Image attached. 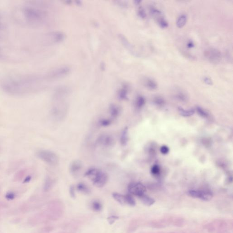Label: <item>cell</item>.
<instances>
[{
  "instance_id": "6da1fadb",
  "label": "cell",
  "mask_w": 233,
  "mask_h": 233,
  "mask_svg": "<svg viewBox=\"0 0 233 233\" xmlns=\"http://www.w3.org/2000/svg\"><path fill=\"white\" fill-rule=\"evenodd\" d=\"M46 79L50 80L47 74L42 76L31 74L10 75L0 80V87L11 95H25L36 91Z\"/></svg>"
},
{
  "instance_id": "7a4b0ae2",
  "label": "cell",
  "mask_w": 233,
  "mask_h": 233,
  "mask_svg": "<svg viewBox=\"0 0 233 233\" xmlns=\"http://www.w3.org/2000/svg\"><path fill=\"white\" fill-rule=\"evenodd\" d=\"M23 19L29 24L37 25L44 20V14L41 11L33 6H27L20 10Z\"/></svg>"
},
{
  "instance_id": "3957f363",
  "label": "cell",
  "mask_w": 233,
  "mask_h": 233,
  "mask_svg": "<svg viewBox=\"0 0 233 233\" xmlns=\"http://www.w3.org/2000/svg\"><path fill=\"white\" fill-rule=\"evenodd\" d=\"M85 176L91 180L94 185L98 188L103 187L108 181L107 174L96 168L89 169L85 173Z\"/></svg>"
},
{
  "instance_id": "277c9868",
  "label": "cell",
  "mask_w": 233,
  "mask_h": 233,
  "mask_svg": "<svg viewBox=\"0 0 233 233\" xmlns=\"http://www.w3.org/2000/svg\"><path fill=\"white\" fill-rule=\"evenodd\" d=\"M36 156L42 161L51 166H56L59 163V159L55 153L47 150H41L36 153Z\"/></svg>"
},
{
  "instance_id": "5b68a950",
  "label": "cell",
  "mask_w": 233,
  "mask_h": 233,
  "mask_svg": "<svg viewBox=\"0 0 233 233\" xmlns=\"http://www.w3.org/2000/svg\"><path fill=\"white\" fill-rule=\"evenodd\" d=\"M205 58L212 63L218 64L222 58V54L219 50L215 48H208L204 52Z\"/></svg>"
},
{
  "instance_id": "8992f818",
  "label": "cell",
  "mask_w": 233,
  "mask_h": 233,
  "mask_svg": "<svg viewBox=\"0 0 233 233\" xmlns=\"http://www.w3.org/2000/svg\"><path fill=\"white\" fill-rule=\"evenodd\" d=\"M71 69L67 66H62L54 69L47 73L50 80L60 79L66 76L70 72Z\"/></svg>"
},
{
  "instance_id": "52a82bcc",
  "label": "cell",
  "mask_w": 233,
  "mask_h": 233,
  "mask_svg": "<svg viewBox=\"0 0 233 233\" xmlns=\"http://www.w3.org/2000/svg\"><path fill=\"white\" fill-rule=\"evenodd\" d=\"M128 190L132 194L140 197L145 194L146 189L145 186L140 182H132L128 186Z\"/></svg>"
},
{
  "instance_id": "ba28073f",
  "label": "cell",
  "mask_w": 233,
  "mask_h": 233,
  "mask_svg": "<svg viewBox=\"0 0 233 233\" xmlns=\"http://www.w3.org/2000/svg\"><path fill=\"white\" fill-rule=\"evenodd\" d=\"M189 195L193 198H199L204 200H211L213 197L211 192L207 191H199L192 190L189 191Z\"/></svg>"
},
{
  "instance_id": "9c48e42d",
  "label": "cell",
  "mask_w": 233,
  "mask_h": 233,
  "mask_svg": "<svg viewBox=\"0 0 233 233\" xmlns=\"http://www.w3.org/2000/svg\"><path fill=\"white\" fill-rule=\"evenodd\" d=\"M83 167V164L79 160H75L71 163L69 171L72 175H76L80 171Z\"/></svg>"
},
{
  "instance_id": "30bf717a",
  "label": "cell",
  "mask_w": 233,
  "mask_h": 233,
  "mask_svg": "<svg viewBox=\"0 0 233 233\" xmlns=\"http://www.w3.org/2000/svg\"><path fill=\"white\" fill-rule=\"evenodd\" d=\"M98 142L103 146L110 147L114 143V139L109 135L104 134L100 137L98 140Z\"/></svg>"
},
{
  "instance_id": "8fae6325",
  "label": "cell",
  "mask_w": 233,
  "mask_h": 233,
  "mask_svg": "<svg viewBox=\"0 0 233 233\" xmlns=\"http://www.w3.org/2000/svg\"><path fill=\"white\" fill-rule=\"evenodd\" d=\"M51 41L53 43H59L63 41L65 39V36L64 33L61 32H55L51 34L50 35Z\"/></svg>"
},
{
  "instance_id": "7c38bea8",
  "label": "cell",
  "mask_w": 233,
  "mask_h": 233,
  "mask_svg": "<svg viewBox=\"0 0 233 233\" xmlns=\"http://www.w3.org/2000/svg\"><path fill=\"white\" fill-rule=\"evenodd\" d=\"M143 84L150 90H155L158 87V84L155 81L150 78H146L144 80Z\"/></svg>"
},
{
  "instance_id": "4fadbf2b",
  "label": "cell",
  "mask_w": 233,
  "mask_h": 233,
  "mask_svg": "<svg viewBox=\"0 0 233 233\" xmlns=\"http://www.w3.org/2000/svg\"><path fill=\"white\" fill-rule=\"evenodd\" d=\"M150 12L151 15L156 19L157 21L160 20V19L162 18H164L163 17L162 12L154 6H151L150 7Z\"/></svg>"
},
{
  "instance_id": "5bb4252c",
  "label": "cell",
  "mask_w": 233,
  "mask_h": 233,
  "mask_svg": "<svg viewBox=\"0 0 233 233\" xmlns=\"http://www.w3.org/2000/svg\"><path fill=\"white\" fill-rule=\"evenodd\" d=\"M187 21V16L185 14H182L178 17L176 21V25L178 28L184 27Z\"/></svg>"
},
{
  "instance_id": "9a60e30c",
  "label": "cell",
  "mask_w": 233,
  "mask_h": 233,
  "mask_svg": "<svg viewBox=\"0 0 233 233\" xmlns=\"http://www.w3.org/2000/svg\"><path fill=\"white\" fill-rule=\"evenodd\" d=\"M120 142L123 146H125L127 145L128 140V128H125L122 131L120 137Z\"/></svg>"
},
{
  "instance_id": "2e32d148",
  "label": "cell",
  "mask_w": 233,
  "mask_h": 233,
  "mask_svg": "<svg viewBox=\"0 0 233 233\" xmlns=\"http://www.w3.org/2000/svg\"><path fill=\"white\" fill-rule=\"evenodd\" d=\"M120 112V110L118 106L112 104L109 107V112L112 118L115 119L119 116Z\"/></svg>"
},
{
  "instance_id": "e0dca14e",
  "label": "cell",
  "mask_w": 233,
  "mask_h": 233,
  "mask_svg": "<svg viewBox=\"0 0 233 233\" xmlns=\"http://www.w3.org/2000/svg\"><path fill=\"white\" fill-rule=\"evenodd\" d=\"M76 189L78 191L85 194H88L90 193V189L88 186L83 182H80L76 186Z\"/></svg>"
},
{
  "instance_id": "ac0fdd59",
  "label": "cell",
  "mask_w": 233,
  "mask_h": 233,
  "mask_svg": "<svg viewBox=\"0 0 233 233\" xmlns=\"http://www.w3.org/2000/svg\"><path fill=\"white\" fill-rule=\"evenodd\" d=\"M112 197L115 200L121 204H126L125 195H123L118 193H114L112 194Z\"/></svg>"
},
{
  "instance_id": "d6986e66",
  "label": "cell",
  "mask_w": 233,
  "mask_h": 233,
  "mask_svg": "<svg viewBox=\"0 0 233 233\" xmlns=\"http://www.w3.org/2000/svg\"><path fill=\"white\" fill-rule=\"evenodd\" d=\"M178 111L180 112V114L182 116H191L193 115L194 112H195V110L194 109H190L185 110L184 108H182V107H179L178 108Z\"/></svg>"
},
{
  "instance_id": "ffe728a7",
  "label": "cell",
  "mask_w": 233,
  "mask_h": 233,
  "mask_svg": "<svg viewBox=\"0 0 233 233\" xmlns=\"http://www.w3.org/2000/svg\"><path fill=\"white\" fill-rule=\"evenodd\" d=\"M139 198H140L141 200L142 201V202L144 204L147 205V206H150V205H152V204L154 203L155 200L149 197V196H147L145 194L142 195V196H141Z\"/></svg>"
},
{
  "instance_id": "44dd1931",
  "label": "cell",
  "mask_w": 233,
  "mask_h": 233,
  "mask_svg": "<svg viewBox=\"0 0 233 233\" xmlns=\"http://www.w3.org/2000/svg\"><path fill=\"white\" fill-rule=\"evenodd\" d=\"M53 184V180L50 177L46 178L45 181L44 185V189L45 191H48L52 187Z\"/></svg>"
},
{
  "instance_id": "7402d4cb",
  "label": "cell",
  "mask_w": 233,
  "mask_h": 233,
  "mask_svg": "<svg viewBox=\"0 0 233 233\" xmlns=\"http://www.w3.org/2000/svg\"><path fill=\"white\" fill-rule=\"evenodd\" d=\"M145 103V100L142 96H138L136 101V106L138 108H140L143 107Z\"/></svg>"
},
{
  "instance_id": "603a6c76",
  "label": "cell",
  "mask_w": 233,
  "mask_h": 233,
  "mask_svg": "<svg viewBox=\"0 0 233 233\" xmlns=\"http://www.w3.org/2000/svg\"><path fill=\"white\" fill-rule=\"evenodd\" d=\"M125 201L126 204L128 205L134 206L135 205V201L133 199V197H132L130 194H126L125 195Z\"/></svg>"
},
{
  "instance_id": "cb8c5ba5",
  "label": "cell",
  "mask_w": 233,
  "mask_h": 233,
  "mask_svg": "<svg viewBox=\"0 0 233 233\" xmlns=\"http://www.w3.org/2000/svg\"><path fill=\"white\" fill-rule=\"evenodd\" d=\"M92 207L93 211H100L102 208V205L98 201H93L92 204Z\"/></svg>"
},
{
  "instance_id": "d4e9b609",
  "label": "cell",
  "mask_w": 233,
  "mask_h": 233,
  "mask_svg": "<svg viewBox=\"0 0 233 233\" xmlns=\"http://www.w3.org/2000/svg\"><path fill=\"white\" fill-rule=\"evenodd\" d=\"M119 36L120 37V39L122 41L124 44L125 45V46L129 49L130 51H133V48L132 47V45L130 44L128 41L127 40V39L124 36H123V35L120 36Z\"/></svg>"
},
{
  "instance_id": "484cf974",
  "label": "cell",
  "mask_w": 233,
  "mask_h": 233,
  "mask_svg": "<svg viewBox=\"0 0 233 233\" xmlns=\"http://www.w3.org/2000/svg\"><path fill=\"white\" fill-rule=\"evenodd\" d=\"M196 110H197V112H198V114H199L200 116H202L203 118H207L208 116L207 112L205 111L204 110L203 108L199 107H197V108H196Z\"/></svg>"
},
{
  "instance_id": "4316f807",
  "label": "cell",
  "mask_w": 233,
  "mask_h": 233,
  "mask_svg": "<svg viewBox=\"0 0 233 233\" xmlns=\"http://www.w3.org/2000/svg\"><path fill=\"white\" fill-rule=\"evenodd\" d=\"M158 24L161 27L163 28H165L168 26V23L167 21L165 20L164 18L161 19L160 20H159L158 22Z\"/></svg>"
},
{
  "instance_id": "83f0119b",
  "label": "cell",
  "mask_w": 233,
  "mask_h": 233,
  "mask_svg": "<svg viewBox=\"0 0 233 233\" xmlns=\"http://www.w3.org/2000/svg\"><path fill=\"white\" fill-rule=\"evenodd\" d=\"M112 121L111 120L107 119H102L100 120L99 123H100V125L103 127H107V126H109L111 124Z\"/></svg>"
},
{
  "instance_id": "f1b7e54d",
  "label": "cell",
  "mask_w": 233,
  "mask_h": 233,
  "mask_svg": "<svg viewBox=\"0 0 233 233\" xmlns=\"http://www.w3.org/2000/svg\"><path fill=\"white\" fill-rule=\"evenodd\" d=\"M120 99H126L127 98V90L126 89H123L120 91L119 94Z\"/></svg>"
},
{
  "instance_id": "f546056e",
  "label": "cell",
  "mask_w": 233,
  "mask_h": 233,
  "mask_svg": "<svg viewBox=\"0 0 233 233\" xmlns=\"http://www.w3.org/2000/svg\"><path fill=\"white\" fill-rule=\"evenodd\" d=\"M138 15H139V17L142 18H145L146 17V13L145 11L141 6L138 8Z\"/></svg>"
},
{
  "instance_id": "4dcf8cb0",
  "label": "cell",
  "mask_w": 233,
  "mask_h": 233,
  "mask_svg": "<svg viewBox=\"0 0 233 233\" xmlns=\"http://www.w3.org/2000/svg\"><path fill=\"white\" fill-rule=\"evenodd\" d=\"M160 171V168L158 165H155L153 166L151 169V172L154 175H158Z\"/></svg>"
},
{
  "instance_id": "1f68e13d",
  "label": "cell",
  "mask_w": 233,
  "mask_h": 233,
  "mask_svg": "<svg viewBox=\"0 0 233 233\" xmlns=\"http://www.w3.org/2000/svg\"><path fill=\"white\" fill-rule=\"evenodd\" d=\"M177 97L178 98L181 99V100H185V99H186V98H187V97H186L185 94L182 92H178L177 94Z\"/></svg>"
},
{
  "instance_id": "d6a6232c",
  "label": "cell",
  "mask_w": 233,
  "mask_h": 233,
  "mask_svg": "<svg viewBox=\"0 0 233 233\" xmlns=\"http://www.w3.org/2000/svg\"><path fill=\"white\" fill-rule=\"evenodd\" d=\"M69 193L70 194L71 197L73 199L75 198V192L74 187L73 185L71 186L69 189Z\"/></svg>"
},
{
  "instance_id": "836d02e7",
  "label": "cell",
  "mask_w": 233,
  "mask_h": 233,
  "mask_svg": "<svg viewBox=\"0 0 233 233\" xmlns=\"http://www.w3.org/2000/svg\"><path fill=\"white\" fill-rule=\"evenodd\" d=\"M169 149H168V147L166 146H163L161 147V148H160V152H161L162 154H167L169 152Z\"/></svg>"
},
{
  "instance_id": "e575fe53",
  "label": "cell",
  "mask_w": 233,
  "mask_h": 233,
  "mask_svg": "<svg viewBox=\"0 0 233 233\" xmlns=\"http://www.w3.org/2000/svg\"><path fill=\"white\" fill-rule=\"evenodd\" d=\"M203 81L205 84L208 85H211L213 84L212 80L209 77H207V76L204 77Z\"/></svg>"
},
{
  "instance_id": "d590c367",
  "label": "cell",
  "mask_w": 233,
  "mask_h": 233,
  "mask_svg": "<svg viewBox=\"0 0 233 233\" xmlns=\"http://www.w3.org/2000/svg\"><path fill=\"white\" fill-rule=\"evenodd\" d=\"M118 219H119L118 217L112 216L109 217V218H107V220H108V222L110 223V224L112 225L115 221L116 220Z\"/></svg>"
},
{
  "instance_id": "8d00e7d4",
  "label": "cell",
  "mask_w": 233,
  "mask_h": 233,
  "mask_svg": "<svg viewBox=\"0 0 233 233\" xmlns=\"http://www.w3.org/2000/svg\"><path fill=\"white\" fill-rule=\"evenodd\" d=\"M15 194L13 193H12V192H9V193H7L6 195V199H8V200L13 199L15 198Z\"/></svg>"
},
{
  "instance_id": "74e56055",
  "label": "cell",
  "mask_w": 233,
  "mask_h": 233,
  "mask_svg": "<svg viewBox=\"0 0 233 233\" xmlns=\"http://www.w3.org/2000/svg\"><path fill=\"white\" fill-rule=\"evenodd\" d=\"M154 101L155 103L159 105H161L164 102V101L163 98H161V97H156L155 98Z\"/></svg>"
},
{
  "instance_id": "f35d334b",
  "label": "cell",
  "mask_w": 233,
  "mask_h": 233,
  "mask_svg": "<svg viewBox=\"0 0 233 233\" xmlns=\"http://www.w3.org/2000/svg\"><path fill=\"white\" fill-rule=\"evenodd\" d=\"M187 46H188V48H194V42L192 41H189L188 43H187Z\"/></svg>"
},
{
  "instance_id": "ab89813d",
  "label": "cell",
  "mask_w": 233,
  "mask_h": 233,
  "mask_svg": "<svg viewBox=\"0 0 233 233\" xmlns=\"http://www.w3.org/2000/svg\"><path fill=\"white\" fill-rule=\"evenodd\" d=\"M31 179H32V177H31V176H27V177L25 178L23 182H24V183H27V182H29L30 180H31Z\"/></svg>"
},
{
  "instance_id": "60d3db41",
  "label": "cell",
  "mask_w": 233,
  "mask_h": 233,
  "mask_svg": "<svg viewBox=\"0 0 233 233\" xmlns=\"http://www.w3.org/2000/svg\"><path fill=\"white\" fill-rule=\"evenodd\" d=\"M0 56H1V54H0Z\"/></svg>"
}]
</instances>
